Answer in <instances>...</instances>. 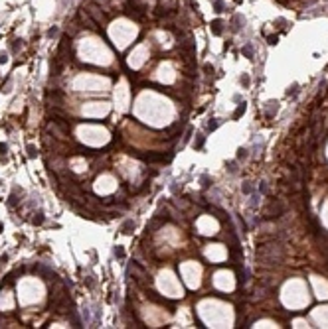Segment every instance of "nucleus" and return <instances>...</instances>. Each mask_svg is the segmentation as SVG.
<instances>
[{"label":"nucleus","mask_w":328,"mask_h":329,"mask_svg":"<svg viewBox=\"0 0 328 329\" xmlns=\"http://www.w3.org/2000/svg\"><path fill=\"white\" fill-rule=\"evenodd\" d=\"M212 32H214L215 36H219V34H221V22H219V20H215V22L212 24Z\"/></svg>","instance_id":"f257e3e1"},{"label":"nucleus","mask_w":328,"mask_h":329,"mask_svg":"<svg viewBox=\"0 0 328 329\" xmlns=\"http://www.w3.org/2000/svg\"><path fill=\"white\" fill-rule=\"evenodd\" d=\"M56 34H57V28L53 26V28H50V30H48V38H53Z\"/></svg>","instance_id":"f03ea898"},{"label":"nucleus","mask_w":328,"mask_h":329,"mask_svg":"<svg viewBox=\"0 0 328 329\" xmlns=\"http://www.w3.org/2000/svg\"><path fill=\"white\" fill-rule=\"evenodd\" d=\"M6 59H8V57H6V53H4V51H2V53H0V63H4V61H6Z\"/></svg>","instance_id":"7ed1b4c3"},{"label":"nucleus","mask_w":328,"mask_h":329,"mask_svg":"<svg viewBox=\"0 0 328 329\" xmlns=\"http://www.w3.org/2000/svg\"><path fill=\"white\" fill-rule=\"evenodd\" d=\"M115 254H117V256L121 258V256H123V248H115Z\"/></svg>","instance_id":"20e7f679"},{"label":"nucleus","mask_w":328,"mask_h":329,"mask_svg":"<svg viewBox=\"0 0 328 329\" xmlns=\"http://www.w3.org/2000/svg\"><path fill=\"white\" fill-rule=\"evenodd\" d=\"M0 227H2V225H0Z\"/></svg>","instance_id":"39448f33"}]
</instances>
